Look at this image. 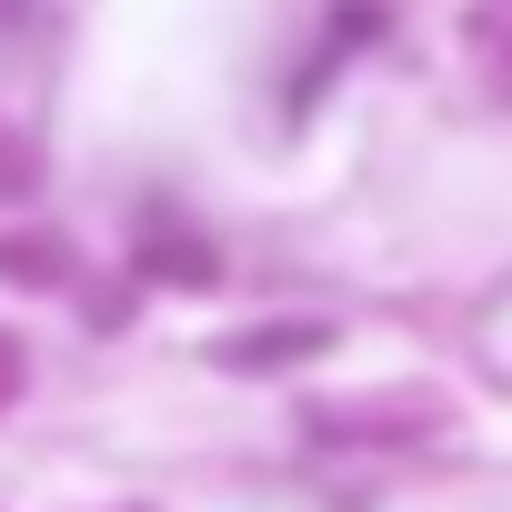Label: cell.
Here are the masks:
<instances>
[{
	"label": "cell",
	"mask_w": 512,
	"mask_h": 512,
	"mask_svg": "<svg viewBox=\"0 0 512 512\" xmlns=\"http://www.w3.org/2000/svg\"><path fill=\"white\" fill-rule=\"evenodd\" d=\"M312 352H332V322H272V332H231L211 362H221V372H282V362H312Z\"/></svg>",
	"instance_id": "1"
},
{
	"label": "cell",
	"mask_w": 512,
	"mask_h": 512,
	"mask_svg": "<svg viewBox=\"0 0 512 512\" xmlns=\"http://www.w3.org/2000/svg\"><path fill=\"white\" fill-rule=\"evenodd\" d=\"M141 272H151V282H181V292H201V282H211V241H191V231L151 221V231H141Z\"/></svg>",
	"instance_id": "2"
},
{
	"label": "cell",
	"mask_w": 512,
	"mask_h": 512,
	"mask_svg": "<svg viewBox=\"0 0 512 512\" xmlns=\"http://www.w3.org/2000/svg\"><path fill=\"white\" fill-rule=\"evenodd\" d=\"M0 282H71V251L51 231H0Z\"/></svg>",
	"instance_id": "3"
},
{
	"label": "cell",
	"mask_w": 512,
	"mask_h": 512,
	"mask_svg": "<svg viewBox=\"0 0 512 512\" xmlns=\"http://www.w3.org/2000/svg\"><path fill=\"white\" fill-rule=\"evenodd\" d=\"M31 191H41V151L0 121V201H31Z\"/></svg>",
	"instance_id": "4"
},
{
	"label": "cell",
	"mask_w": 512,
	"mask_h": 512,
	"mask_svg": "<svg viewBox=\"0 0 512 512\" xmlns=\"http://www.w3.org/2000/svg\"><path fill=\"white\" fill-rule=\"evenodd\" d=\"M472 51H482V81L512 101V21H472Z\"/></svg>",
	"instance_id": "5"
},
{
	"label": "cell",
	"mask_w": 512,
	"mask_h": 512,
	"mask_svg": "<svg viewBox=\"0 0 512 512\" xmlns=\"http://www.w3.org/2000/svg\"><path fill=\"white\" fill-rule=\"evenodd\" d=\"M0 402H21V342L0 332Z\"/></svg>",
	"instance_id": "6"
}]
</instances>
